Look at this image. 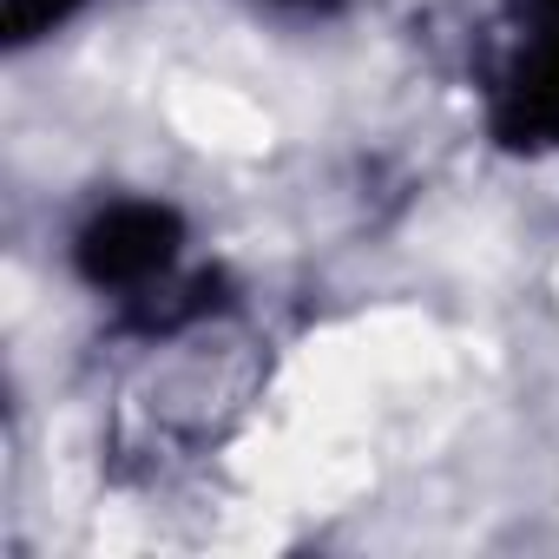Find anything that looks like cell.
<instances>
[{
  "label": "cell",
  "mask_w": 559,
  "mask_h": 559,
  "mask_svg": "<svg viewBox=\"0 0 559 559\" xmlns=\"http://www.w3.org/2000/svg\"><path fill=\"white\" fill-rule=\"evenodd\" d=\"M526 8L539 14V27H559V0H526Z\"/></svg>",
  "instance_id": "obj_5"
},
{
  "label": "cell",
  "mask_w": 559,
  "mask_h": 559,
  "mask_svg": "<svg viewBox=\"0 0 559 559\" xmlns=\"http://www.w3.org/2000/svg\"><path fill=\"white\" fill-rule=\"evenodd\" d=\"M263 8H284V14H336L343 0H263Z\"/></svg>",
  "instance_id": "obj_4"
},
{
  "label": "cell",
  "mask_w": 559,
  "mask_h": 559,
  "mask_svg": "<svg viewBox=\"0 0 559 559\" xmlns=\"http://www.w3.org/2000/svg\"><path fill=\"white\" fill-rule=\"evenodd\" d=\"M178 257H185V217L158 198H112L73 237V270L93 290L126 304L158 297L178 276Z\"/></svg>",
  "instance_id": "obj_1"
},
{
  "label": "cell",
  "mask_w": 559,
  "mask_h": 559,
  "mask_svg": "<svg viewBox=\"0 0 559 559\" xmlns=\"http://www.w3.org/2000/svg\"><path fill=\"white\" fill-rule=\"evenodd\" d=\"M73 8H80V0H8V40H14V47H27V40L53 34Z\"/></svg>",
  "instance_id": "obj_3"
},
{
  "label": "cell",
  "mask_w": 559,
  "mask_h": 559,
  "mask_svg": "<svg viewBox=\"0 0 559 559\" xmlns=\"http://www.w3.org/2000/svg\"><path fill=\"white\" fill-rule=\"evenodd\" d=\"M493 132L507 145H559V27H539L493 93Z\"/></svg>",
  "instance_id": "obj_2"
}]
</instances>
